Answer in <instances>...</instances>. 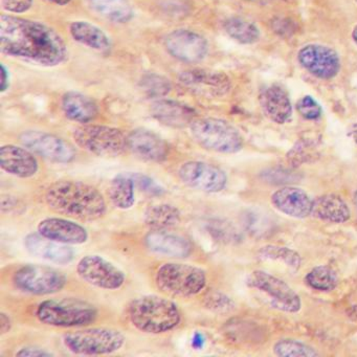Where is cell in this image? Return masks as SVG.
I'll use <instances>...</instances> for the list:
<instances>
[{
	"instance_id": "2",
	"label": "cell",
	"mask_w": 357,
	"mask_h": 357,
	"mask_svg": "<svg viewBox=\"0 0 357 357\" xmlns=\"http://www.w3.org/2000/svg\"><path fill=\"white\" fill-rule=\"evenodd\" d=\"M45 202L53 212L83 222L99 220L107 211L101 192L83 181H55L45 190Z\"/></svg>"
},
{
	"instance_id": "27",
	"label": "cell",
	"mask_w": 357,
	"mask_h": 357,
	"mask_svg": "<svg viewBox=\"0 0 357 357\" xmlns=\"http://www.w3.org/2000/svg\"><path fill=\"white\" fill-rule=\"evenodd\" d=\"M70 32L75 41L89 49L99 52H108L112 49V43L106 33L95 24L86 22H73Z\"/></svg>"
},
{
	"instance_id": "43",
	"label": "cell",
	"mask_w": 357,
	"mask_h": 357,
	"mask_svg": "<svg viewBox=\"0 0 357 357\" xmlns=\"http://www.w3.org/2000/svg\"><path fill=\"white\" fill-rule=\"evenodd\" d=\"M50 3H55L58 6H66L72 1V0H49Z\"/></svg>"
},
{
	"instance_id": "22",
	"label": "cell",
	"mask_w": 357,
	"mask_h": 357,
	"mask_svg": "<svg viewBox=\"0 0 357 357\" xmlns=\"http://www.w3.org/2000/svg\"><path fill=\"white\" fill-rule=\"evenodd\" d=\"M24 248L32 256L56 264H68L75 258V252L72 248L66 244L47 239L39 234H30L26 236L24 238Z\"/></svg>"
},
{
	"instance_id": "44",
	"label": "cell",
	"mask_w": 357,
	"mask_h": 357,
	"mask_svg": "<svg viewBox=\"0 0 357 357\" xmlns=\"http://www.w3.org/2000/svg\"><path fill=\"white\" fill-rule=\"evenodd\" d=\"M352 38L353 40H354V43H356L357 45V26H355L354 29H353Z\"/></svg>"
},
{
	"instance_id": "13",
	"label": "cell",
	"mask_w": 357,
	"mask_h": 357,
	"mask_svg": "<svg viewBox=\"0 0 357 357\" xmlns=\"http://www.w3.org/2000/svg\"><path fill=\"white\" fill-rule=\"evenodd\" d=\"M248 285L265 292L280 310L296 313L302 308L300 296L283 280L264 271H255L248 277Z\"/></svg>"
},
{
	"instance_id": "26",
	"label": "cell",
	"mask_w": 357,
	"mask_h": 357,
	"mask_svg": "<svg viewBox=\"0 0 357 357\" xmlns=\"http://www.w3.org/2000/svg\"><path fill=\"white\" fill-rule=\"evenodd\" d=\"M61 105L68 120L81 124L93 122L99 114V107L93 99L76 91L64 93Z\"/></svg>"
},
{
	"instance_id": "23",
	"label": "cell",
	"mask_w": 357,
	"mask_h": 357,
	"mask_svg": "<svg viewBox=\"0 0 357 357\" xmlns=\"http://www.w3.org/2000/svg\"><path fill=\"white\" fill-rule=\"evenodd\" d=\"M260 105L265 116L277 123L285 124L292 116V106L287 91L281 85L267 86L260 93Z\"/></svg>"
},
{
	"instance_id": "45",
	"label": "cell",
	"mask_w": 357,
	"mask_h": 357,
	"mask_svg": "<svg viewBox=\"0 0 357 357\" xmlns=\"http://www.w3.org/2000/svg\"><path fill=\"white\" fill-rule=\"evenodd\" d=\"M353 202L357 206V190L355 191L354 196H353Z\"/></svg>"
},
{
	"instance_id": "25",
	"label": "cell",
	"mask_w": 357,
	"mask_h": 357,
	"mask_svg": "<svg viewBox=\"0 0 357 357\" xmlns=\"http://www.w3.org/2000/svg\"><path fill=\"white\" fill-rule=\"evenodd\" d=\"M311 215L327 222L344 223L350 220L351 210L340 195L325 194L313 200Z\"/></svg>"
},
{
	"instance_id": "5",
	"label": "cell",
	"mask_w": 357,
	"mask_h": 357,
	"mask_svg": "<svg viewBox=\"0 0 357 357\" xmlns=\"http://www.w3.org/2000/svg\"><path fill=\"white\" fill-rule=\"evenodd\" d=\"M156 286L169 296L191 298L197 296L208 283L206 271L195 265L169 262L155 273Z\"/></svg>"
},
{
	"instance_id": "29",
	"label": "cell",
	"mask_w": 357,
	"mask_h": 357,
	"mask_svg": "<svg viewBox=\"0 0 357 357\" xmlns=\"http://www.w3.org/2000/svg\"><path fill=\"white\" fill-rule=\"evenodd\" d=\"M135 183L130 174L116 175L108 188V197L119 210H129L135 204Z\"/></svg>"
},
{
	"instance_id": "19",
	"label": "cell",
	"mask_w": 357,
	"mask_h": 357,
	"mask_svg": "<svg viewBox=\"0 0 357 357\" xmlns=\"http://www.w3.org/2000/svg\"><path fill=\"white\" fill-rule=\"evenodd\" d=\"M35 155L28 148L5 145L0 148V167L8 174L31 178L39 170V162Z\"/></svg>"
},
{
	"instance_id": "10",
	"label": "cell",
	"mask_w": 357,
	"mask_h": 357,
	"mask_svg": "<svg viewBox=\"0 0 357 357\" xmlns=\"http://www.w3.org/2000/svg\"><path fill=\"white\" fill-rule=\"evenodd\" d=\"M77 273L89 285L104 290H118L126 282L122 269L99 255H87L79 260Z\"/></svg>"
},
{
	"instance_id": "11",
	"label": "cell",
	"mask_w": 357,
	"mask_h": 357,
	"mask_svg": "<svg viewBox=\"0 0 357 357\" xmlns=\"http://www.w3.org/2000/svg\"><path fill=\"white\" fill-rule=\"evenodd\" d=\"M24 147L56 164H70L76 160L77 152L72 144L62 137L45 131L28 130L20 135Z\"/></svg>"
},
{
	"instance_id": "20",
	"label": "cell",
	"mask_w": 357,
	"mask_h": 357,
	"mask_svg": "<svg viewBox=\"0 0 357 357\" xmlns=\"http://www.w3.org/2000/svg\"><path fill=\"white\" fill-rule=\"evenodd\" d=\"M271 200L279 212L292 218H306L310 216L312 211L313 200L301 188H281L271 195Z\"/></svg>"
},
{
	"instance_id": "17",
	"label": "cell",
	"mask_w": 357,
	"mask_h": 357,
	"mask_svg": "<svg viewBox=\"0 0 357 357\" xmlns=\"http://www.w3.org/2000/svg\"><path fill=\"white\" fill-rule=\"evenodd\" d=\"M37 231L43 237L66 245H80L89 238L87 229L70 218L49 217L43 219L37 225Z\"/></svg>"
},
{
	"instance_id": "21",
	"label": "cell",
	"mask_w": 357,
	"mask_h": 357,
	"mask_svg": "<svg viewBox=\"0 0 357 357\" xmlns=\"http://www.w3.org/2000/svg\"><path fill=\"white\" fill-rule=\"evenodd\" d=\"M145 246L149 252L171 258H187L193 252L190 240L168 231H152L145 237Z\"/></svg>"
},
{
	"instance_id": "35",
	"label": "cell",
	"mask_w": 357,
	"mask_h": 357,
	"mask_svg": "<svg viewBox=\"0 0 357 357\" xmlns=\"http://www.w3.org/2000/svg\"><path fill=\"white\" fill-rule=\"evenodd\" d=\"M139 86L150 98H162L171 91V83L168 79L156 74H148L142 77Z\"/></svg>"
},
{
	"instance_id": "30",
	"label": "cell",
	"mask_w": 357,
	"mask_h": 357,
	"mask_svg": "<svg viewBox=\"0 0 357 357\" xmlns=\"http://www.w3.org/2000/svg\"><path fill=\"white\" fill-rule=\"evenodd\" d=\"M93 11L110 22L125 24L133 17V9L128 0H89Z\"/></svg>"
},
{
	"instance_id": "15",
	"label": "cell",
	"mask_w": 357,
	"mask_h": 357,
	"mask_svg": "<svg viewBox=\"0 0 357 357\" xmlns=\"http://www.w3.org/2000/svg\"><path fill=\"white\" fill-rule=\"evenodd\" d=\"M298 59L307 72L323 80L334 78L340 70V56L326 45H305L298 52Z\"/></svg>"
},
{
	"instance_id": "7",
	"label": "cell",
	"mask_w": 357,
	"mask_h": 357,
	"mask_svg": "<svg viewBox=\"0 0 357 357\" xmlns=\"http://www.w3.org/2000/svg\"><path fill=\"white\" fill-rule=\"evenodd\" d=\"M62 342L74 354L106 355L121 350L126 337L122 332L110 328H86L64 334Z\"/></svg>"
},
{
	"instance_id": "31",
	"label": "cell",
	"mask_w": 357,
	"mask_h": 357,
	"mask_svg": "<svg viewBox=\"0 0 357 357\" xmlns=\"http://www.w3.org/2000/svg\"><path fill=\"white\" fill-rule=\"evenodd\" d=\"M225 30L231 38L241 45H252L260 38L258 26L242 18H231L227 20Z\"/></svg>"
},
{
	"instance_id": "32",
	"label": "cell",
	"mask_w": 357,
	"mask_h": 357,
	"mask_svg": "<svg viewBox=\"0 0 357 357\" xmlns=\"http://www.w3.org/2000/svg\"><path fill=\"white\" fill-rule=\"evenodd\" d=\"M305 282L313 289L331 291L337 286L338 275L331 267L319 265L307 273Z\"/></svg>"
},
{
	"instance_id": "8",
	"label": "cell",
	"mask_w": 357,
	"mask_h": 357,
	"mask_svg": "<svg viewBox=\"0 0 357 357\" xmlns=\"http://www.w3.org/2000/svg\"><path fill=\"white\" fill-rule=\"evenodd\" d=\"M73 137L79 147L100 158H116L127 149V135L114 127L83 124Z\"/></svg>"
},
{
	"instance_id": "24",
	"label": "cell",
	"mask_w": 357,
	"mask_h": 357,
	"mask_svg": "<svg viewBox=\"0 0 357 357\" xmlns=\"http://www.w3.org/2000/svg\"><path fill=\"white\" fill-rule=\"evenodd\" d=\"M150 112L158 122L173 128L190 126L195 116V112L189 106L172 100H158L154 102Z\"/></svg>"
},
{
	"instance_id": "36",
	"label": "cell",
	"mask_w": 357,
	"mask_h": 357,
	"mask_svg": "<svg viewBox=\"0 0 357 357\" xmlns=\"http://www.w3.org/2000/svg\"><path fill=\"white\" fill-rule=\"evenodd\" d=\"M298 114L306 120H317L323 114L321 105L310 96H305L296 104Z\"/></svg>"
},
{
	"instance_id": "39",
	"label": "cell",
	"mask_w": 357,
	"mask_h": 357,
	"mask_svg": "<svg viewBox=\"0 0 357 357\" xmlns=\"http://www.w3.org/2000/svg\"><path fill=\"white\" fill-rule=\"evenodd\" d=\"M16 356L24 357H49L54 356V353L38 348V347H24L16 352Z\"/></svg>"
},
{
	"instance_id": "46",
	"label": "cell",
	"mask_w": 357,
	"mask_h": 357,
	"mask_svg": "<svg viewBox=\"0 0 357 357\" xmlns=\"http://www.w3.org/2000/svg\"><path fill=\"white\" fill-rule=\"evenodd\" d=\"M356 3H357V0H356Z\"/></svg>"
},
{
	"instance_id": "41",
	"label": "cell",
	"mask_w": 357,
	"mask_h": 357,
	"mask_svg": "<svg viewBox=\"0 0 357 357\" xmlns=\"http://www.w3.org/2000/svg\"><path fill=\"white\" fill-rule=\"evenodd\" d=\"M0 70H1V85H0V89H1L3 93H5L9 89V72H8L7 68H6L3 64L0 68Z\"/></svg>"
},
{
	"instance_id": "4",
	"label": "cell",
	"mask_w": 357,
	"mask_h": 357,
	"mask_svg": "<svg viewBox=\"0 0 357 357\" xmlns=\"http://www.w3.org/2000/svg\"><path fill=\"white\" fill-rule=\"evenodd\" d=\"M35 317L51 327L78 328L93 324L97 319L98 310L84 301L51 298L37 305Z\"/></svg>"
},
{
	"instance_id": "28",
	"label": "cell",
	"mask_w": 357,
	"mask_h": 357,
	"mask_svg": "<svg viewBox=\"0 0 357 357\" xmlns=\"http://www.w3.org/2000/svg\"><path fill=\"white\" fill-rule=\"evenodd\" d=\"M144 221L152 231H169L181 225V213L172 204H156L146 211Z\"/></svg>"
},
{
	"instance_id": "34",
	"label": "cell",
	"mask_w": 357,
	"mask_h": 357,
	"mask_svg": "<svg viewBox=\"0 0 357 357\" xmlns=\"http://www.w3.org/2000/svg\"><path fill=\"white\" fill-rule=\"evenodd\" d=\"M273 352L280 357H317L319 352L313 347L296 340H280L273 346Z\"/></svg>"
},
{
	"instance_id": "9",
	"label": "cell",
	"mask_w": 357,
	"mask_h": 357,
	"mask_svg": "<svg viewBox=\"0 0 357 357\" xmlns=\"http://www.w3.org/2000/svg\"><path fill=\"white\" fill-rule=\"evenodd\" d=\"M12 281L16 289L24 294L49 296L61 291L68 284V277L54 267L26 264L14 273Z\"/></svg>"
},
{
	"instance_id": "3",
	"label": "cell",
	"mask_w": 357,
	"mask_h": 357,
	"mask_svg": "<svg viewBox=\"0 0 357 357\" xmlns=\"http://www.w3.org/2000/svg\"><path fill=\"white\" fill-rule=\"evenodd\" d=\"M131 325L148 334H162L178 327L181 313L176 303L156 294L139 296L128 306Z\"/></svg>"
},
{
	"instance_id": "42",
	"label": "cell",
	"mask_w": 357,
	"mask_h": 357,
	"mask_svg": "<svg viewBox=\"0 0 357 357\" xmlns=\"http://www.w3.org/2000/svg\"><path fill=\"white\" fill-rule=\"evenodd\" d=\"M351 137H352L353 141H354L357 145V122L355 123L352 128H351Z\"/></svg>"
},
{
	"instance_id": "18",
	"label": "cell",
	"mask_w": 357,
	"mask_h": 357,
	"mask_svg": "<svg viewBox=\"0 0 357 357\" xmlns=\"http://www.w3.org/2000/svg\"><path fill=\"white\" fill-rule=\"evenodd\" d=\"M181 86L195 95L204 97H220L225 95L231 89L227 76L221 73L208 70H189L179 76Z\"/></svg>"
},
{
	"instance_id": "37",
	"label": "cell",
	"mask_w": 357,
	"mask_h": 357,
	"mask_svg": "<svg viewBox=\"0 0 357 357\" xmlns=\"http://www.w3.org/2000/svg\"><path fill=\"white\" fill-rule=\"evenodd\" d=\"M129 174L135 181V185L145 193L153 196H160L164 194V189L147 175L142 174V173H129Z\"/></svg>"
},
{
	"instance_id": "38",
	"label": "cell",
	"mask_w": 357,
	"mask_h": 357,
	"mask_svg": "<svg viewBox=\"0 0 357 357\" xmlns=\"http://www.w3.org/2000/svg\"><path fill=\"white\" fill-rule=\"evenodd\" d=\"M34 0H1V5L6 11L11 13H24L32 7Z\"/></svg>"
},
{
	"instance_id": "1",
	"label": "cell",
	"mask_w": 357,
	"mask_h": 357,
	"mask_svg": "<svg viewBox=\"0 0 357 357\" xmlns=\"http://www.w3.org/2000/svg\"><path fill=\"white\" fill-rule=\"evenodd\" d=\"M0 51L39 66H57L66 61L68 47L51 26L11 15L0 17Z\"/></svg>"
},
{
	"instance_id": "14",
	"label": "cell",
	"mask_w": 357,
	"mask_h": 357,
	"mask_svg": "<svg viewBox=\"0 0 357 357\" xmlns=\"http://www.w3.org/2000/svg\"><path fill=\"white\" fill-rule=\"evenodd\" d=\"M165 47L172 57L185 63H198L208 53L206 39L189 30L173 31L165 39Z\"/></svg>"
},
{
	"instance_id": "40",
	"label": "cell",
	"mask_w": 357,
	"mask_h": 357,
	"mask_svg": "<svg viewBox=\"0 0 357 357\" xmlns=\"http://www.w3.org/2000/svg\"><path fill=\"white\" fill-rule=\"evenodd\" d=\"M11 328L12 321L9 315L6 314L5 312H1V314H0V331H1V334L3 335V334L8 333Z\"/></svg>"
},
{
	"instance_id": "12",
	"label": "cell",
	"mask_w": 357,
	"mask_h": 357,
	"mask_svg": "<svg viewBox=\"0 0 357 357\" xmlns=\"http://www.w3.org/2000/svg\"><path fill=\"white\" fill-rule=\"evenodd\" d=\"M177 175L181 183L204 193H219L227 185V176L222 169L202 160L183 162L179 166Z\"/></svg>"
},
{
	"instance_id": "33",
	"label": "cell",
	"mask_w": 357,
	"mask_h": 357,
	"mask_svg": "<svg viewBox=\"0 0 357 357\" xmlns=\"http://www.w3.org/2000/svg\"><path fill=\"white\" fill-rule=\"evenodd\" d=\"M259 256L262 259L267 260L280 261L285 263L290 268H300L302 264V258L300 254L291 248H285V246L279 245H265L259 250Z\"/></svg>"
},
{
	"instance_id": "6",
	"label": "cell",
	"mask_w": 357,
	"mask_h": 357,
	"mask_svg": "<svg viewBox=\"0 0 357 357\" xmlns=\"http://www.w3.org/2000/svg\"><path fill=\"white\" fill-rule=\"evenodd\" d=\"M190 131L196 143L210 151L234 154L243 148V137L239 130L221 119L194 120L190 125Z\"/></svg>"
},
{
	"instance_id": "16",
	"label": "cell",
	"mask_w": 357,
	"mask_h": 357,
	"mask_svg": "<svg viewBox=\"0 0 357 357\" xmlns=\"http://www.w3.org/2000/svg\"><path fill=\"white\" fill-rule=\"evenodd\" d=\"M127 149L135 158L155 164L165 162L169 155L166 142L153 131L145 128L135 129L127 135Z\"/></svg>"
}]
</instances>
